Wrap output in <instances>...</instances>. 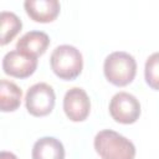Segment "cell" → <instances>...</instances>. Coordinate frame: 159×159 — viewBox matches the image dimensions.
<instances>
[{
  "mask_svg": "<svg viewBox=\"0 0 159 159\" xmlns=\"http://www.w3.org/2000/svg\"><path fill=\"white\" fill-rule=\"evenodd\" d=\"M94 149L102 159H134V144L122 134L103 129L98 132L93 140Z\"/></svg>",
  "mask_w": 159,
  "mask_h": 159,
  "instance_id": "1",
  "label": "cell"
},
{
  "mask_svg": "<svg viewBox=\"0 0 159 159\" xmlns=\"http://www.w3.org/2000/svg\"><path fill=\"white\" fill-rule=\"evenodd\" d=\"M103 72L108 82L117 87H124L134 80L137 73V62L128 52L116 51L106 57Z\"/></svg>",
  "mask_w": 159,
  "mask_h": 159,
  "instance_id": "3",
  "label": "cell"
},
{
  "mask_svg": "<svg viewBox=\"0 0 159 159\" xmlns=\"http://www.w3.org/2000/svg\"><path fill=\"white\" fill-rule=\"evenodd\" d=\"M0 159H17V157H16L14 153H11V152H5V150H2L1 154H0Z\"/></svg>",
  "mask_w": 159,
  "mask_h": 159,
  "instance_id": "14",
  "label": "cell"
},
{
  "mask_svg": "<svg viewBox=\"0 0 159 159\" xmlns=\"http://www.w3.org/2000/svg\"><path fill=\"white\" fill-rule=\"evenodd\" d=\"M144 77L147 84L150 88L159 91V52H154L147 58Z\"/></svg>",
  "mask_w": 159,
  "mask_h": 159,
  "instance_id": "13",
  "label": "cell"
},
{
  "mask_svg": "<svg viewBox=\"0 0 159 159\" xmlns=\"http://www.w3.org/2000/svg\"><path fill=\"white\" fill-rule=\"evenodd\" d=\"M37 68V58L17 50L9 51L2 58V70L6 75L16 78H27Z\"/></svg>",
  "mask_w": 159,
  "mask_h": 159,
  "instance_id": "7",
  "label": "cell"
},
{
  "mask_svg": "<svg viewBox=\"0 0 159 159\" xmlns=\"http://www.w3.org/2000/svg\"><path fill=\"white\" fill-rule=\"evenodd\" d=\"M50 45V37L42 31H29L16 42V50L31 57L42 56Z\"/></svg>",
  "mask_w": 159,
  "mask_h": 159,
  "instance_id": "9",
  "label": "cell"
},
{
  "mask_svg": "<svg viewBox=\"0 0 159 159\" xmlns=\"http://www.w3.org/2000/svg\"><path fill=\"white\" fill-rule=\"evenodd\" d=\"M32 159H65L63 144L53 137H42L32 147Z\"/></svg>",
  "mask_w": 159,
  "mask_h": 159,
  "instance_id": "10",
  "label": "cell"
},
{
  "mask_svg": "<svg viewBox=\"0 0 159 159\" xmlns=\"http://www.w3.org/2000/svg\"><path fill=\"white\" fill-rule=\"evenodd\" d=\"M55 101L56 96L53 88L45 82L31 86L25 97L26 109L34 117H45L50 114L55 107Z\"/></svg>",
  "mask_w": 159,
  "mask_h": 159,
  "instance_id": "4",
  "label": "cell"
},
{
  "mask_svg": "<svg viewBox=\"0 0 159 159\" xmlns=\"http://www.w3.org/2000/svg\"><path fill=\"white\" fill-rule=\"evenodd\" d=\"M63 111L72 122H83L91 111V101L84 89L73 87L63 97Z\"/></svg>",
  "mask_w": 159,
  "mask_h": 159,
  "instance_id": "6",
  "label": "cell"
},
{
  "mask_svg": "<svg viewBox=\"0 0 159 159\" xmlns=\"http://www.w3.org/2000/svg\"><path fill=\"white\" fill-rule=\"evenodd\" d=\"M21 88L7 80L0 82V109L1 112H14L21 104Z\"/></svg>",
  "mask_w": 159,
  "mask_h": 159,
  "instance_id": "11",
  "label": "cell"
},
{
  "mask_svg": "<svg viewBox=\"0 0 159 159\" xmlns=\"http://www.w3.org/2000/svg\"><path fill=\"white\" fill-rule=\"evenodd\" d=\"M0 22H1V46L7 45L11 40L20 32L22 27V22L19 16L11 11H2L0 14Z\"/></svg>",
  "mask_w": 159,
  "mask_h": 159,
  "instance_id": "12",
  "label": "cell"
},
{
  "mask_svg": "<svg viewBox=\"0 0 159 159\" xmlns=\"http://www.w3.org/2000/svg\"><path fill=\"white\" fill-rule=\"evenodd\" d=\"M50 65L53 73L63 80L72 81L77 78L83 68V57L80 50L71 45L57 46L50 57Z\"/></svg>",
  "mask_w": 159,
  "mask_h": 159,
  "instance_id": "2",
  "label": "cell"
},
{
  "mask_svg": "<svg viewBox=\"0 0 159 159\" xmlns=\"http://www.w3.org/2000/svg\"><path fill=\"white\" fill-rule=\"evenodd\" d=\"M109 114L117 123H135L140 116V103L133 94L118 92L109 102Z\"/></svg>",
  "mask_w": 159,
  "mask_h": 159,
  "instance_id": "5",
  "label": "cell"
},
{
  "mask_svg": "<svg viewBox=\"0 0 159 159\" xmlns=\"http://www.w3.org/2000/svg\"><path fill=\"white\" fill-rule=\"evenodd\" d=\"M26 14L36 22H52L60 14L61 5L57 0H26L24 2Z\"/></svg>",
  "mask_w": 159,
  "mask_h": 159,
  "instance_id": "8",
  "label": "cell"
}]
</instances>
